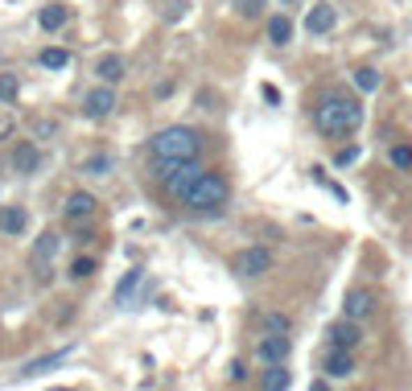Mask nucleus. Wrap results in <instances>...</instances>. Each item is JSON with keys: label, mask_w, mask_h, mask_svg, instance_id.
Wrapping results in <instances>:
<instances>
[{"label": "nucleus", "mask_w": 412, "mask_h": 391, "mask_svg": "<svg viewBox=\"0 0 412 391\" xmlns=\"http://www.w3.org/2000/svg\"><path fill=\"white\" fill-rule=\"evenodd\" d=\"M359 342H363V330H359V321H355V317H342V321H334V325H330V346L355 350Z\"/></svg>", "instance_id": "0eeeda50"}, {"label": "nucleus", "mask_w": 412, "mask_h": 391, "mask_svg": "<svg viewBox=\"0 0 412 391\" xmlns=\"http://www.w3.org/2000/svg\"><path fill=\"white\" fill-rule=\"evenodd\" d=\"M268 42L273 45H289L293 42V21H289V13H276L273 21H268Z\"/></svg>", "instance_id": "a211bd4d"}, {"label": "nucleus", "mask_w": 412, "mask_h": 391, "mask_svg": "<svg viewBox=\"0 0 412 391\" xmlns=\"http://www.w3.org/2000/svg\"><path fill=\"white\" fill-rule=\"evenodd\" d=\"M95 206H99V202H95L87 190H75V194L66 198V218H70V222H91Z\"/></svg>", "instance_id": "9d476101"}, {"label": "nucleus", "mask_w": 412, "mask_h": 391, "mask_svg": "<svg viewBox=\"0 0 412 391\" xmlns=\"http://www.w3.org/2000/svg\"><path fill=\"white\" fill-rule=\"evenodd\" d=\"M112 165H116V161H112L107 153H95V157H87V161H83V169H87V174H95V177H107V174H112Z\"/></svg>", "instance_id": "5701e85b"}, {"label": "nucleus", "mask_w": 412, "mask_h": 391, "mask_svg": "<svg viewBox=\"0 0 412 391\" xmlns=\"http://www.w3.org/2000/svg\"><path fill=\"white\" fill-rule=\"evenodd\" d=\"M314 124H318L321 136H330V140H342V136H351V132L363 124V107L351 99V95H326L318 103V112H314Z\"/></svg>", "instance_id": "f257e3e1"}, {"label": "nucleus", "mask_w": 412, "mask_h": 391, "mask_svg": "<svg viewBox=\"0 0 412 391\" xmlns=\"http://www.w3.org/2000/svg\"><path fill=\"white\" fill-rule=\"evenodd\" d=\"M54 252H58V235L46 231V235L33 243V268H38V280H46V276H49V260H54Z\"/></svg>", "instance_id": "9b49d317"}, {"label": "nucleus", "mask_w": 412, "mask_h": 391, "mask_svg": "<svg viewBox=\"0 0 412 391\" xmlns=\"http://www.w3.org/2000/svg\"><path fill=\"white\" fill-rule=\"evenodd\" d=\"M185 210L190 215H198V218H215V215H223L227 210V202H231V185H227V177L223 174H215V169H206V174L198 177L190 190H185L182 198Z\"/></svg>", "instance_id": "f03ea898"}, {"label": "nucleus", "mask_w": 412, "mask_h": 391, "mask_svg": "<svg viewBox=\"0 0 412 391\" xmlns=\"http://www.w3.org/2000/svg\"><path fill=\"white\" fill-rule=\"evenodd\" d=\"M66 354H70V346H66V350H54V354H46V358H33V362H25V367H21V379H29V375H42V371H49V367H58Z\"/></svg>", "instance_id": "aec40b11"}, {"label": "nucleus", "mask_w": 412, "mask_h": 391, "mask_svg": "<svg viewBox=\"0 0 412 391\" xmlns=\"http://www.w3.org/2000/svg\"><path fill=\"white\" fill-rule=\"evenodd\" d=\"M334 21H338V13H334V4H318V8H310V17H305V29L321 38V33H330L334 29Z\"/></svg>", "instance_id": "f8f14e48"}, {"label": "nucleus", "mask_w": 412, "mask_h": 391, "mask_svg": "<svg viewBox=\"0 0 412 391\" xmlns=\"http://www.w3.org/2000/svg\"><path fill=\"white\" fill-rule=\"evenodd\" d=\"M268 330L273 334H289V317L284 313H268Z\"/></svg>", "instance_id": "cd10ccee"}, {"label": "nucleus", "mask_w": 412, "mask_h": 391, "mask_svg": "<svg viewBox=\"0 0 412 391\" xmlns=\"http://www.w3.org/2000/svg\"><path fill=\"white\" fill-rule=\"evenodd\" d=\"M202 174H206V169L198 165V157H190V161H153V177L169 190V198H182Z\"/></svg>", "instance_id": "20e7f679"}, {"label": "nucleus", "mask_w": 412, "mask_h": 391, "mask_svg": "<svg viewBox=\"0 0 412 391\" xmlns=\"http://www.w3.org/2000/svg\"><path fill=\"white\" fill-rule=\"evenodd\" d=\"M17 91H21V79H17V75H0V103H13Z\"/></svg>", "instance_id": "a878e982"}, {"label": "nucleus", "mask_w": 412, "mask_h": 391, "mask_svg": "<svg viewBox=\"0 0 412 391\" xmlns=\"http://www.w3.org/2000/svg\"><path fill=\"white\" fill-rule=\"evenodd\" d=\"M342 313H346V317H355V321H363L367 313H371V297H367L363 289L346 293V301H342Z\"/></svg>", "instance_id": "6ab92c4d"}, {"label": "nucleus", "mask_w": 412, "mask_h": 391, "mask_svg": "<svg viewBox=\"0 0 412 391\" xmlns=\"http://www.w3.org/2000/svg\"><path fill=\"white\" fill-rule=\"evenodd\" d=\"M38 165H42V153H38V144L21 140V144L13 148V169H17V174H33Z\"/></svg>", "instance_id": "ddd939ff"}, {"label": "nucleus", "mask_w": 412, "mask_h": 391, "mask_svg": "<svg viewBox=\"0 0 412 391\" xmlns=\"http://www.w3.org/2000/svg\"><path fill=\"white\" fill-rule=\"evenodd\" d=\"M38 62H42L46 70H66V66H70V49H62V45H46V49L38 54Z\"/></svg>", "instance_id": "412c9836"}, {"label": "nucleus", "mask_w": 412, "mask_h": 391, "mask_svg": "<svg viewBox=\"0 0 412 391\" xmlns=\"http://www.w3.org/2000/svg\"><path fill=\"white\" fill-rule=\"evenodd\" d=\"M284 4H297V0H284Z\"/></svg>", "instance_id": "2f4dec72"}, {"label": "nucleus", "mask_w": 412, "mask_h": 391, "mask_svg": "<svg viewBox=\"0 0 412 391\" xmlns=\"http://www.w3.org/2000/svg\"><path fill=\"white\" fill-rule=\"evenodd\" d=\"M388 161H392L396 169H412V144H392Z\"/></svg>", "instance_id": "b1692460"}, {"label": "nucleus", "mask_w": 412, "mask_h": 391, "mask_svg": "<svg viewBox=\"0 0 412 391\" xmlns=\"http://www.w3.org/2000/svg\"><path fill=\"white\" fill-rule=\"evenodd\" d=\"M25 227H29L25 206H0V231L4 235H25Z\"/></svg>", "instance_id": "4468645a"}, {"label": "nucleus", "mask_w": 412, "mask_h": 391, "mask_svg": "<svg viewBox=\"0 0 412 391\" xmlns=\"http://www.w3.org/2000/svg\"><path fill=\"white\" fill-rule=\"evenodd\" d=\"M231 268H235L239 276L256 280V276H264V272L273 268V256H268V247H243V252L231 260Z\"/></svg>", "instance_id": "39448f33"}, {"label": "nucleus", "mask_w": 412, "mask_h": 391, "mask_svg": "<svg viewBox=\"0 0 412 391\" xmlns=\"http://www.w3.org/2000/svg\"><path fill=\"white\" fill-rule=\"evenodd\" d=\"M231 379L243 383V379H247V367H243V362H231Z\"/></svg>", "instance_id": "7c9ffc66"}, {"label": "nucleus", "mask_w": 412, "mask_h": 391, "mask_svg": "<svg viewBox=\"0 0 412 391\" xmlns=\"http://www.w3.org/2000/svg\"><path fill=\"white\" fill-rule=\"evenodd\" d=\"M70 276H75V280H87V276H95V260L79 256V260L70 263Z\"/></svg>", "instance_id": "bb28decb"}, {"label": "nucleus", "mask_w": 412, "mask_h": 391, "mask_svg": "<svg viewBox=\"0 0 412 391\" xmlns=\"http://www.w3.org/2000/svg\"><path fill=\"white\" fill-rule=\"evenodd\" d=\"M260 8H264V0H239V13L243 17H260Z\"/></svg>", "instance_id": "c85d7f7f"}, {"label": "nucleus", "mask_w": 412, "mask_h": 391, "mask_svg": "<svg viewBox=\"0 0 412 391\" xmlns=\"http://www.w3.org/2000/svg\"><path fill=\"white\" fill-rule=\"evenodd\" d=\"M289 383H293V375H289V367H284V362H268V371L260 375V388H264V391H284Z\"/></svg>", "instance_id": "dca6fc26"}, {"label": "nucleus", "mask_w": 412, "mask_h": 391, "mask_svg": "<svg viewBox=\"0 0 412 391\" xmlns=\"http://www.w3.org/2000/svg\"><path fill=\"white\" fill-rule=\"evenodd\" d=\"M112 112H116V91H112V83L87 91V99H83V116H87V120H103V116H112Z\"/></svg>", "instance_id": "423d86ee"}, {"label": "nucleus", "mask_w": 412, "mask_h": 391, "mask_svg": "<svg viewBox=\"0 0 412 391\" xmlns=\"http://www.w3.org/2000/svg\"><path fill=\"white\" fill-rule=\"evenodd\" d=\"M326 375L330 379H351L355 375V354L342 346H330V354H326Z\"/></svg>", "instance_id": "1a4fd4ad"}, {"label": "nucleus", "mask_w": 412, "mask_h": 391, "mask_svg": "<svg viewBox=\"0 0 412 391\" xmlns=\"http://www.w3.org/2000/svg\"><path fill=\"white\" fill-rule=\"evenodd\" d=\"M95 75H99L103 83H120V79H124V58H120V54H103L99 66H95Z\"/></svg>", "instance_id": "f3484780"}, {"label": "nucleus", "mask_w": 412, "mask_h": 391, "mask_svg": "<svg viewBox=\"0 0 412 391\" xmlns=\"http://www.w3.org/2000/svg\"><path fill=\"white\" fill-rule=\"evenodd\" d=\"M148 153H153V161H190L202 153V136L190 124H169L148 140Z\"/></svg>", "instance_id": "7ed1b4c3"}, {"label": "nucleus", "mask_w": 412, "mask_h": 391, "mask_svg": "<svg viewBox=\"0 0 412 391\" xmlns=\"http://www.w3.org/2000/svg\"><path fill=\"white\" fill-rule=\"evenodd\" d=\"M256 358L260 362H284L289 358V334H268L256 342Z\"/></svg>", "instance_id": "6e6552de"}, {"label": "nucleus", "mask_w": 412, "mask_h": 391, "mask_svg": "<svg viewBox=\"0 0 412 391\" xmlns=\"http://www.w3.org/2000/svg\"><path fill=\"white\" fill-rule=\"evenodd\" d=\"M66 21H70V8H66V4H46V8L38 13V25H42L46 33H58Z\"/></svg>", "instance_id": "2eb2a0df"}, {"label": "nucleus", "mask_w": 412, "mask_h": 391, "mask_svg": "<svg viewBox=\"0 0 412 391\" xmlns=\"http://www.w3.org/2000/svg\"><path fill=\"white\" fill-rule=\"evenodd\" d=\"M140 276H144V272H128V276L120 280V289H116V301H120V305H132V293H137Z\"/></svg>", "instance_id": "4be33fe9"}, {"label": "nucleus", "mask_w": 412, "mask_h": 391, "mask_svg": "<svg viewBox=\"0 0 412 391\" xmlns=\"http://www.w3.org/2000/svg\"><path fill=\"white\" fill-rule=\"evenodd\" d=\"M351 161H359V144H351V148L338 153V165H351Z\"/></svg>", "instance_id": "c756f323"}, {"label": "nucleus", "mask_w": 412, "mask_h": 391, "mask_svg": "<svg viewBox=\"0 0 412 391\" xmlns=\"http://www.w3.org/2000/svg\"><path fill=\"white\" fill-rule=\"evenodd\" d=\"M355 83H359V91H375L379 87V70L375 66H359L355 70Z\"/></svg>", "instance_id": "393cba45"}]
</instances>
